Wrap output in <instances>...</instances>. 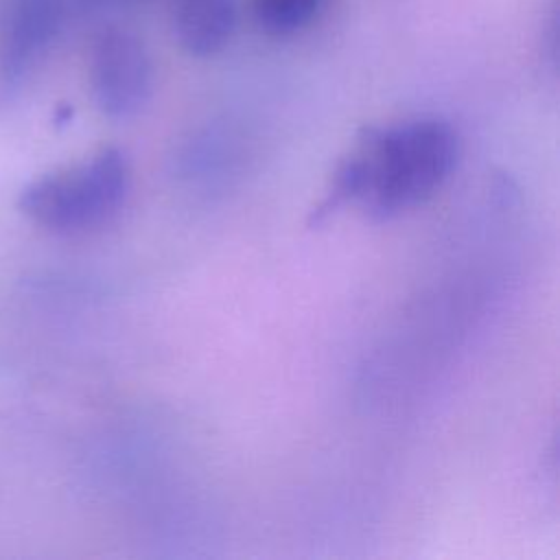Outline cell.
<instances>
[{"label":"cell","mask_w":560,"mask_h":560,"mask_svg":"<svg viewBox=\"0 0 560 560\" xmlns=\"http://www.w3.org/2000/svg\"><path fill=\"white\" fill-rule=\"evenodd\" d=\"M457 155V131L438 116L365 127L337 166L315 219L348 201L374 219L416 208L448 179Z\"/></svg>","instance_id":"obj_1"},{"label":"cell","mask_w":560,"mask_h":560,"mask_svg":"<svg viewBox=\"0 0 560 560\" xmlns=\"http://www.w3.org/2000/svg\"><path fill=\"white\" fill-rule=\"evenodd\" d=\"M129 162L116 147L42 173L18 197V208L39 228L79 234L107 223L129 192Z\"/></svg>","instance_id":"obj_2"},{"label":"cell","mask_w":560,"mask_h":560,"mask_svg":"<svg viewBox=\"0 0 560 560\" xmlns=\"http://www.w3.org/2000/svg\"><path fill=\"white\" fill-rule=\"evenodd\" d=\"M151 59L142 42L127 31H105L90 57V85L96 107L109 118H129L151 94Z\"/></svg>","instance_id":"obj_3"},{"label":"cell","mask_w":560,"mask_h":560,"mask_svg":"<svg viewBox=\"0 0 560 560\" xmlns=\"http://www.w3.org/2000/svg\"><path fill=\"white\" fill-rule=\"evenodd\" d=\"M63 20L61 0H15L0 31V103H11L39 68Z\"/></svg>","instance_id":"obj_4"},{"label":"cell","mask_w":560,"mask_h":560,"mask_svg":"<svg viewBox=\"0 0 560 560\" xmlns=\"http://www.w3.org/2000/svg\"><path fill=\"white\" fill-rule=\"evenodd\" d=\"M236 15V0H179L173 15V33L188 55L208 57L230 42Z\"/></svg>","instance_id":"obj_5"},{"label":"cell","mask_w":560,"mask_h":560,"mask_svg":"<svg viewBox=\"0 0 560 560\" xmlns=\"http://www.w3.org/2000/svg\"><path fill=\"white\" fill-rule=\"evenodd\" d=\"M322 0H254L256 22L273 35H289L306 26Z\"/></svg>","instance_id":"obj_6"}]
</instances>
